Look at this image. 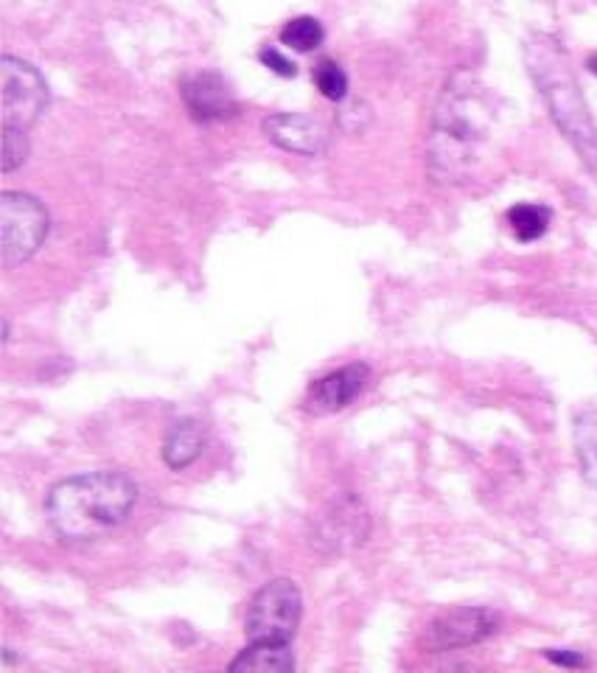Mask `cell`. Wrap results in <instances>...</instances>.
Wrapping results in <instances>:
<instances>
[{
	"label": "cell",
	"instance_id": "obj_1",
	"mask_svg": "<svg viewBox=\"0 0 597 673\" xmlns=\"http://www.w3.org/2000/svg\"><path fill=\"white\" fill-rule=\"evenodd\" d=\"M138 502V486L127 472L99 469L68 477L51 488L45 516L65 542H93L115 530Z\"/></svg>",
	"mask_w": 597,
	"mask_h": 673
},
{
	"label": "cell",
	"instance_id": "obj_2",
	"mask_svg": "<svg viewBox=\"0 0 597 673\" xmlns=\"http://www.w3.org/2000/svg\"><path fill=\"white\" fill-rule=\"evenodd\" d=\"M488 121L491 110L485 104L483 87L471 76H455L443 90L435 132L429 141L432 172L446 183H460L477 160V149L485 141Z\"/></svg>",
	"mask_w": 597,
	"mask_h": 673
},
{
	"label": "cell",
	"instance_id": "obj_3",
	"mask_svg": "<svg viewBox=\"0 0 597 673\" xmlns=\"http://www.w3.org/2000/svg\"><path fill=\"white\" fill-rule=\"evenodd\" d=\"M525 59L533 82L539 85L541 96L553 113L555 124L567 135V141L575 146V152L581 155L586 169L597 180V127L592 124V115L581 96V87L572 76L564 48L553 37L536 34L527 43Z\"/></svg>",
	"mask_w": 597,
	"mask_h": 673
},
{
	"label": "cell",
	"instance_id": "obj_4",
	"mask_svg": "<svg viewBox=\"0 0 597 673\" xmlns=\"http://www.w3.org/2000/svg\"><path fill=\"white\" fill-rule=\"evenodd\" d=\"M48 236V214L40 202L20 194H0V264L3 270H15L26 264Z\"/></svg>",
	"mask_w": 597,
	"mask_h": 673
},
{
	"label": "cell",
	"instance_id": "obj_5",
	"mask_svg": "<svg viewBox=\"0 0 597 673\" xmlns=\"http://www.w3.org/2000/svg\"><path fill=\"white\" fill-rule=\"evenodd\" d=\"M303 615V598L295 581L275 578L250 603L247 612V643H292Z\"/></svg>",
	"mask_w": 597,
	"mask_h": 673
},
{
	"label": "cell",
	"instance_id": "obj_6",
	"mask_svg": "<svg viewBox=\"0 0 597 673\" xmlns=\"http://www.w3.org/2000/svg\"><path fill=\"white\" fill-rule=\"evenodd\" d=\"M3 132H29L48 107V85L40 71L17 57L0 59Z\"/></svg>",
	"mask_w": 597,
	"mask_h": 673
},
{
	"label": "cell",
	"instance_id": "obj_7",
	"mask_svg": "<svg viewBox=\"0 0 597 673\" xmlns=\"http://www.w3.org/2000/svg\"><path fill=\"white\" fill-rule=\"evenodd\" d=\"M499 626V617L491 609H452L438 620H432L427 629L429 651H452L466 645L483 643Z\"/></svg>",
	"mask_w": 597,
	"mask_h": 673
},
{
	"label": "cell",
	"instance_id": "obj_8",
	"mask_svg": "<svg viewBox=\"0 0 597 673\" xmlns=\"http://www.w3.org/2000/svg\"><path fill=\"white\" fill-rule=\"evenodd\" d=\"M264 132L272 144L306 158H317L328 149V129L309 115L275 113L264 121Z\"/></svg>",
	"mask_w": 597,
	"mask_h": 673
},
{
	"label": "cell",
	"instance_id": "obj_9",
	"mask_svg": "<svg viewBox=\"0 0 597 673\" xmlns=\"http://www.w3.org/2000/svg\"><path fill=\"white\" fill-rule=\"evenodd\" d=\"M180 93L188 113L197 121H225L230 115H236V99L219 73L202 71L185 76Z\"/></svg>",
	"mask_w": 597,
	"mask_h": 673
},
{
	"label": "cell",
	"instance_id": "obj_10",
	"mask_svg": "<svg viewBox=\"0 0 597 673\" xmlns=\"http://www.w3.org/2000/svg\"><path fill=\"white\" fill-rule=\"evenodd\" d=\"M370 368L356 362V365H345L340 371L328 373L323 379H317L312 387H309V396H306V410L309 413H334V410H342L348 407L351 401L362 393V387L368 385Z\"/></svg>",
	"mask_w": 597,
	"mask_h": 673
},
{
	"label": "cell",
	"instance_id": "obj_11",
	"mask_svg": "<svg viewBox=\"0 0 597 673\" xmlns=\"http://www.w3.org/2000/svg\"><path fill=\"white\" fill-rule=\"evenodd\" d=\"M233 673H289L295 671V657L289 643H250L230 662Z\"/></svg>",
	"mask_w": 597,
	"mask_h": 673
},
{
	"label": "cell",
	"instance_id": "obj_12",
	"mask_svg": "<svg viewBox=\"0 0 597 673\" xmlns=\"http://www.w3.org/2000/svg\"><path fill=\"white\" fill-rule=\"evenodd\" d=\"M205 446V432L197 421H180L174 424L163 441V460L169 469H185L202 455Z\"/></svg>",
	"mask_w": 597,
	"mask_h": 673
},
{
	"label": "cell",
	"instance_id": "obj_13",
	"mask_svg": "<svg viewBox=\"0 0 597 673\" xmlns=\"http://www.w3.org/2000/svg\"><path fill=\"white\" fill-rule=\"evenodd\" d=\"M575 452L581 460L583 477L597 486V407H586L575 418Z\"/></svg>",
	"mask_w": 597,
	"mask_h": 673
},
{
	"label": "cell",
	"instance_id": "obj_14",
	"mask_svg": "<svg viewBox=\"0 0 597 673\" xmlns=\"http://www.w3.org/2000/svg\"><path fill=\"white\" fill-rule=\"evenodd\" d=\"M550 219H553L550 208L536 205V202H522V205H513L508 211V225H511L513 236L525 244L541 239L550 228Z\"/></svg>",
	"mask_w": 597,
	"mask_h": 673
},
{
	"label": "cell",
	"instance_id": "obj_15",
	"mask_svg": "<svg viewBox=\"0 0 597 673\" xmlns=\"http://www.w3.org/2000/svg\"><path fill=\"white\" fill-rule=\"evenodd\" d=\"M326 40V31L320 26V20L314 17H295L281 29V43L295 48L300 54H309L314 48H320Z\"/></svg>",
	"mask_w": 597,
	"mask_h": 673
},
{
	"label": "cell",
	"instance_id": "obj_16",
	"mask_svg": "<svg viewBox=\"0 0 597 673\" xmlns=\"http://www.w3.org/2000/svg\"><path fill=\"white\" fill-rule=\"evenodd\" d=\"M314 82H317V90L326 96L328 101H342L345 93H348V76L342 71L337 62L331 59H323L317 68H314Z\"/></svg>",
	"mask_w": 597,
	"mask_h": 673
},
{
	"label": "cell",
	"instance_id": "obj_17",
	"mask_svg": "<svg viewBox=\"0 0 597 673\" xmlns=\"http://www.w3.org/2000/svg\"><path fill=\"white\" fill-rule=\"evenodd\" d=\"M29 158V138L23 132H3V172H15Z\"/></svg>",
	"mask_w": 597,
	"mask_h": 673
},
{
	"label": "cell",
	"instance_id": "obj_18",
	"mask_svg": "<svg viewBox=\"0 0 597 673\" xmlns=\"http://www.w3.org/2000/svg\"><path fill=\"white\" fill-rule=\"evenodd\" d=\"M258 59H261L264 68H270L272 73H278V76H284V79H292V76L298 73V65H295L292 59H286L281 51H275V48H261V51H258Z\"/></svg>",
	"mask_w": 597,
	"mask_h": 673
},
{
	"label": "cell",
	"instance_id": "obj_19",
	"mask_svg": "<svg viewBox=\"0 0 597 673\" xmlns=\"http://www.w3.org/2000/svg\"><path fill=\"white\" fill-rule=\"evenodd\" d=\"M547 659L555 665H567V668H583L586 665V659L575 651H547Z\"/></svg>",
	"mask_w": 597,
	"mask_h": 673
},
{
	"label": "cell",
	"instance_id": "obj_20",
	"mask_svg": "<svg viewBox=\"0 0 597 673\" xmlns=\"http://www.w3.org/2000/svg\"><path fill=\"white\" fill-rule=\"evenodd\" d=\"M586 68H589V71H592L597 76V51H595V54H592V57H589V62H586Z\"/></svg>",
	"mask_w": 597,
	"mask_h": 673
}]
</instances>
